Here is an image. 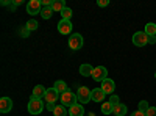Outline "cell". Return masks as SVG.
I'll list each match as a JSON object with an SVG mask.
<instances>
[{
  "label": "cell",
  "mask_w": 156,
  "mask_h": 116,
  "mask_svg": "<svg viewBox=\"0 0 156 116\" xmlns=\"http://www.w3.org/2000/svg\"><path fill=\"white\" fill-rule=\"evenodd\" d=\"M90 93L92 91H90L87 86H80L78 88V91L75 93L76 99H78V104L84 105V104H87V102H90Z\"/></svg>",
  "instance_id": "2"
},
{
  "label": "cell",
  "mask_w": 156,
  "mask_h": 116,
  "mask_svg": "<svg viewBox=\"0 0 156 116\" xmlns=\"http://www.w3.org/2000/svg\"><path fill=\"white\" fill-rule=\"evenodd\" d=\"M69 111L66 110V107L64 105H56L55 111H53V116H67Z\"/></svg>",
  "instance_id": "21"
},
{
  "label": "cell",
  "mask_w": 156,
  "mask_h": 116,
  "mask_svg": "<svg viewBox=\"0 0 156 116\" xmlns=\"http://www.w3.org/2000/svg\"><path fill=\"white\" fill-rule=\"evenodd\" d=\"M51 9H53V13H62L66 9V2H64V0H53Z\"/></svg>",
  "instance_id": "15"
},
{
  "label": "cell",
  "mask_w": 156,
  "mask_h": 116,
  "mask_svg": "<svg viewBox=\"0 0 156 116\" xmlns=\"http://www.w3.org/2000/svg\"><path fill=\"white\" fill-rule=\"evenodd\" d=\"M105 93H103V89L101 88H95L92 89V93H90V100H94V102H103L105 100Z\"/></svg>",
  "instance_id": "12"
},
{
  "label": "cell",
  "mask_w": 156,
  "mask_h": 116,
  "mask_svg": "<svg viewBox=\"0 0 156 116\" xmlns=\"http://www.w3.org/2000/svg\"><path fill=\"white\" fill-rule=\"evenodd\" d=\"M90 77H92L95 82H103L105 79H108V71H106L105 66H97V68H94Z\"/></svg>",
  "instance_id": "7"
},
{
  "label": "cell",
  "mask_w": 156,
  "mask_h": 116,
  "mask_svg": "<svg viewBox=\"0 0 156 116\" xmlns=\"http://www.w3.org/2000/svg\"><path fill=\"white\" fill-rule=\"evenodd\" d=\"M148 36H156V24L154 22H148L145 25V30H144Z\"/></svg>",
  "instance_id": "19"
},
{
  "label": "cell",
  "mask_w": 156,
  "mask_h": 116,
  "mask_svg": "<svg viewBox=\"0 0 156 116\" xmlns=\"http://www.w3.org/2000/svg\"><path fill=\"white\" fill-rule=\"evenodd\" d=\"M45 93H47V89H45V88H44L42 85H36V86L33 88L31 97H34V99H44Z\"/></svg>",
  "instance_id": "13"
},
{
  "label": "cell",
  "mask_w": 156,
  "mask_h": 116,
  "mask_svg": "<svg viewBox=\"0 0 156 116\" xmlns=\"http://www.w3.org/2000/svg\"><path fill=\"white\" fill-rule=\"evenodd\" d=\"M72 9L70 8H66L62 13H61V17H62V21H70V17H72Z\"/></svg>",
  "instance_id": "24"
},
{
  "label": "cell",
  "mask_w": 156,
  "mask_h": 116,
  "mask_svg": "<svg viewBox=\"0 0 156 116\" xmlns=\"http://www.w3.org/2000/svg\"><path fill=\"white\" fill-rule=\"evenodd\" d=\"M150 44H156V36H150Z\"/></svg>",
  "instance_id": "32"
},
{
  "label": "cell",
  "mask_w": 156,
  "mask_h": 116,
  "mask_svg": "<svg viewBox=\"0 0 156 116\" xmlns=\"http://www.w3.org/2000/svg\"><path fill=\"white\" fill-rule=\"evenodd\" d=\"M92 71H94V68L90 66V64H81L80 66V74L83 75V77H87V75H92Z\"/></svg>",
  "instance_id": "18"
},
{
  "label": "cell",
  "mask_w": 156,
  "mask_h": 116,
  "mask_svg": "<svg viewBox=\"0 0 156 116\" xmlns=\"http://www.w3.org/2000/svg\"><path fill=\"white\" fill-rule=\"evenodd\" d=\"M97 5L101 6V8H103V6H108V5H109V0H98Z\"/></svg>",
  "instance_id": "28"
},
{
  "label": "cell",
  "mask_w": 156,
  "mask_h": 116,
  "mask_svg": "<svg viewBox=\"0 0 156 116\" xmlns=\"http://www.w3.org/2000/svg\"><path fill=\"white\" fill-rule=\"evenodd\" d=\"M58 99H59V93L56 91L55 88H48L45 96H44V100L47 102V104H55Z\"/></svg>",
  "instance_id": "8"
},
{
  "label": "cell",
  "mask_w": 156,
  "mask_h": 116,
  "mask_svg": "<svg viewBox=\"0 0 156 116\" xmlns=\"http://www.w3.org/2000/svg\"><path fill=\"white\" fill-rule=\"evenodd\" d=\"M53 88L56 89V91L59 93V96H61L62 93H66V91H67V83L64 82V80H58V82H55Z\"/></svg>",
  "instance_id": "17"
},
{
  "label": "cell",
  "mask_w": 156,
  "mask_h": 116,
  "mask_svg": "<svg viewBox=\"0 0 156 116\" xmlns=\"http://www.w3.org/2000/svg\"><path fill=\"white\" fill-rule=\"evenodd\" d=\"M83 44H84V41H83V36L80 33L70 35V38H69V47L72 50H80L83 47Z\"/></svg>",
  "instance_id": "5"
},
{
  "label": "cell",
  "mask_w": 156,
  "mask_h": 116,
  "mask_svg": "<svg viewBox=\"0 0 156 116\" xmlns=\"http://www.w3.org/2000/svg\"><path fill=\"white\" fill-rule=\"evenodd\" d=\"M59 100H61V105H64V107H72V105H75V104H78V99H76V94L75 93H72L70 89H67L66 93H62L61 96H59Z\"/></svg>",
  "instance_id": "1"
},
{
  "label": "cell",
  "mask_w": 156,
  "mask_h": 116,
  "mask_svg": "<svg viewBox=\"0 0 156 116\" xmlns=\"http://www.w3.org/2000/svg\"><path fill=\"white\" fill-rule=\"evenodd\" d=\"M154 79H156V72H154Z\"/></svg>",
  "instance_id": "33"
},
{
  "label": "cell",
  "mask_w": 156,
  "mask_h": 116,
  "mask_svg": "<svg viewBox=\"0 0 156 116\" xmlns=\"http://www.w3.org/2000/svg\"><path fill=\"white\" fill-rule=\"evenodd\" d=\"M12 110V100L9 97H2L0 99V111L2 113H9Z\"/></svg>",
  "instance_id": "11"
},
{
  "label": "cell",
  "mask_w": 156,
  "mask_h": 116,
  "mask_svg": "<svg viewBox=\"0 0 156 116\" xmlns=\"http://www.w3.org/2000/svg\"><path fill=\"white\" fill-rule=\"evenodd\" d=\"M42 110H44L42 100H41V99H34V97H31L30 102H28V113H31V114H39Z\"/></svg>",
  "instance_id": "4"
},
{
  "label": "cell",
  "mask_w": 156,
  "mask_h": 116,
  "mask_svg": "<svg viewBox=\"0 0 156 116\" xmlns=\"http://www.w3.org/2000/svg\"><path fill=\"white\" fill-rule=\"evenodd\" d=\"M41 9H42V3L41 0H30L27 3V13L31 16H36V14H41Z\"/></svg>",
  "instance_id": "6"
},
{
  "label": "cell",
  "mask_w": 156,
  "mask_h": 116,
  "mask_svg": "<svg viewBox=\"0 0 156 116\" xmlns=\"http://www.w3.org/2000/svg\"><path fill=\"white\" fill-rule=\"evenodd\" d=\"M58 32L61 35H70L72 33V22L70 21H59L58 22Z\"/></svg>",
  "instance_id": "10"
},
{
  "label": "cell",
  "mask_w": 156,
  "mask_h": 116,
  "mask_svg": "<svg viewBox=\"0 0 156 116\" xmlns=\"http://www.w3.org/2000/svg\"><path fill=\"white\" fill-rule=\"evenodd\" d=\"M101 89H103V93L105 94H114V91H115V83H114V80H111V79H105L101 82V86H100Z\"/></svg>",
  "instance_id": "9"
},
{
  "label": "cell",
  "mask_w": 156,
  "mask_h": 116,
  "mask_svg": "<svg viewBox=\"0 0 156 116\" xmlns=\"http://www.w3.org/2000/svg\"><path fill=\"white\" fill-rule=\"evenodd\" d=\"M148 108H150V105H148V102H147V100H140V102H139V111L147 113Z\"/></svg>",
  "instance_id": "25"
},
{
  "label": "cell",
  "mask_w": 156,
  "mask_h": 116,
  "mask_svg": "<svg viewBox=\"0 0 156 116\" xmlns=\"http://www.w3.org/2000/svg\"><path fill=\"white\" fill-rule=\"evenodd\" d=\"M37 27H39V24H37V22H36L34 19L28 21V22H27V25H25V28H27L28 32H33V30H36Z\"/></svg>",
  "instance_id": "23"
},
{
  "label": "cell",
  "mask_w": 156,
  "mask_h": 116,
  "mask_svg": "<svg viewBox=\"0 0 156 116\" xmlns=\"http://www.w3.org/2000/svg\"><path fill=\"white\" fill-rule=\"evenodd\" d=\"M51 14H53V9H51V6H42V9H41V16H42V19H50L51 17Z\"/></svg>",
  "instance_id": "20"
},
{
  "label": "cell",
  "mask_w": 156,
  "mask_h": 116,
  "mask_svg": "<svg viewBox=\"0 0 156 116\" xmlns=\"http://www.w3.org/2000/svg\"><path fill=\"white\" fill-rule=\"evenodd\" d=\"M69 116H84V107L81 104H75L69 108Z\"/></svg>",
  "instance_id": "14"
},
{
  "label": "cell",
  "mask_w": 156,
  "mask_h": 116,
  "mask_svg": "<svg viewBox=\"0 0 156 116\" xmlns=\"http://www.w3.org/2000/svg\"><path fill=\"white\" fill-rule=\"evenodd\" d=\"M133 44L137 47H144V46L150 44V36L145 32H136L133 35Z\"/></svg>",
  "instance_id": "3"
},
{
  "label": "cell",
  "mask_w": 156,
  "mask_h": 116,
  "mask_svg": "<svg viewBox=\"0 0 156 116\" xmlns=\"http://www.w3.org/2000/svg\"><path fill=\"white\" fill-rule=\"evenodd\" d=\"M131 116H145V113H142V111H134V113H131Z\"/></svg>",
  "instance_id": "30"
},
{
  "label": "cell",
  "mask_w": 156,
  "mask_h": 116,
  "mask_svg": "<svg viewBox=\"0 0 156 116\" xmlns=\"http://www.w3.org/2000/svg\"><path fill=\"white\" fill-rule=\"evenodd\" d=\"M20 35H22V36L25 38V36L28 35V30H27V28H23V30H20Z\"/></svg>",
  "instance_id": "31"
},
{
  "label": "cell",
  "mask_w": 156,
  "mask_h": 116,
  "mask_svg": "<svg viewBox=\"0 0 156 116\" xmlns=\"http://www.w3.org/2000/svg\"><path fill=\"white\" fill-rule=\"evenodd\" d=\"M112 110H114V105H111L109 102H103L101 104V113L103 114H109V113H112Z\"/></svg>",
  "instance_id": "22"
},
{
  "label": "cell",
  "mask_w": 156,
  "mask_h": 116,
  "mask_svg": "<svg viewBox=\"0 0 156 116\" xmlns=\"http://www.w3.org/2000/svg\"><path fill=\"white\" fill-rule=\"evenodd\" d=\"M119 100H120V99H119V96H115V94H111V96H109V100H108V102H109L111 105H117V104H120Z\"/></svg>",
  "instance_id": "26"
},
{
  "label": "cell",
  "mask_w": 156,
  "mask_h": 116,
  "mask_svg": "<svg viewBox=\"0 0 156 116\" xmlns=\"http://www.w3.org/2000/svg\"><path fill=\"white\" fill-rule=\"evenodd\" d=\"M55 108H56L55 104H47V110H48V111H55Z\"/></svg>",
  "instance_id": "29"
},
{
  "label": "cell",
  "mask_w": 156,
  "mask_h": 116,
  "mask_svg": "<svg viewBox=\"0 0 156 116\" xmlns=\"http://www.w3.org/2000/svg\"><path fill=\"white\" fill-rule=\"evenodd\" d=\"M145 116H156V107H150L145 113Z\"/></svg>",
  "instance_id": "27"
},
{
  "label": "cell",
  "mask_w": 156,
  "mask_h": 116,
  "mask_svg": "<svg viewBox=\"0 0 156 116\" xmlns=\"http://www.w3.org/2000/svg\"><path fill=\"white\" fill-rule=\"evenodd\" d=\"M126 111H128V108H126V105L125 104H117V105H114V110H112V114H115V116H125L126 114Z\"/></svg>",
  "instance_id": "16"
}]
</instances>
